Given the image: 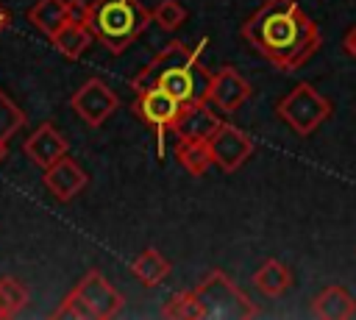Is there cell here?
<instances>
[{
	"instance_id": "cell-1",
	"label": "cell",
	"mask_w": 356,
	"mask_h": 320,
	"mask_svg": "<svg viewBox=\"0 0 356 320\" xmlns=\"http://www.w3.org/2000/svg\"><path fill=\"white\" fill-rule=\"evenodd\" d=\"M242 36L284 72L303 67L323 42L317 22L295 0H264L242 22Z\"/></svg>"
},
{
	"instance_id": "cell-2",
	"label": "cell",
	"mask_w": 356,
	"mask_h": 320,
	"mask_svg": "<svg viewBox=\"0 0 356 320\" xmlns=\"http://www.w3.org/2000/svg\"><path fill=\"white\" fill-rule=\"evenodd\" d=\"M153 19L139 0H95L89 11L92 36L111 53H122Z\"/></svg>"
},
{
	"instance_id": "cell-3",
	"label": "cell",
	"mask_w": 356,
	"mask_h": 320,
	"mask_svg": "<svg viewBox=\"0 0 356 320\" xmlns=\"http://www.w3.org/2000/svg\"><path fill=\"white\" fill-rule=\"evenodd\" d=\"M192 301H195V317H209V320H250V317L259 314L256 303L222 270H211L192 289Z\"/></svg>"
},
{
	"instance_id": "cell-4",
	"label": "cell",
	"mask_w": 356,
	"mask_h": 320,
	"mask_svg": "<svg viewBox=\"0 0 356 320\" xmlns=\"http://www.w3.org/2000/svg\"><path fill=\"white\" fill-rule=\"evenodd\" d=\"M275 111L298 136H309L331 117V103L312 83H298L289 95L278 100Z\"/></svg>"
},
{
	"instance_id": "cell-5",
	"label": "cell",
	"mask_w": 356,
	"mask_h": 320,
	"mask_svg": "<svg viewBox=\"0 0 356 320\" xmlns=\"http://www.w3.org/2000/svg\"><path fill=\"white\" fill-rule=\"evenodd\" d=\"M181 103L164 92L161 86H150V89H142L136 92V100H134V114L147 122V128L156 131V145H159V159H164V139H167V131H172L178 114H181Z\"/></svg>"
},
{
	"instance_id": "cell-6",
	"label": "cell",
	"mask_w": 356,
	"mask_h": 320,
	"mask_svg": "<svg viewBox=\"0 0 356 320\" xmlns=\"http://www.w3.org/2000/svg\"><path fill=\"white\" fill-rule=\"evenodd\" d=\"M89 309L92 320H108V317H117L125 306V298L117 287L108 284V278L100 273V270H89L72 289Z\"/></svg>"
},
{
	"instance_id": "cell-7",
	"label": "cell",
	"mask_w": 356,
	"mask_h": 320,
	"mask_svg": "<svg viewBox=\"0 0 356 320\" xmlns=\"http://www.w3.org/2000/svg\"><path fill=\"white\" fill-rule=\"evenodd\" d=\"M209 150H211V161L222 170V173H236L253 153V139L239 131L231 122H220V128L209 136Z\"/></svg>"
},
{
	"instance_id": "cell-8",
	"label": "cell",
	"mask_w": 356,
	"mask_h": 320,
	"mask_svg": "<svg viewBox=\"0 0 356 320\" xmlns=\"http://www.w3.org/2000/svg\"><path fill=\"white\" fill-rule=\"evenodd\" d=\"M248 97H250V83H248V78L236 67L225 64V67H220L217 72L209 75L206 103H211L217 111L234 114Z\"/></svg>"
},
{
	"instance_id": "cell-9",
	"label": "cell",
	"mask_w": 356,
	"mask_h": 320,
	"mask_svg": "<svg viewBox=\"0 0 356 320\" xmlns=\"http://www.w3.org/2000/svg\"><path fill=\"white\" fill-rule=\"evenodd\" d=\"M197 58H200V56H195V58H189V61H184V64H178V67H172V70H167V72L161 75V81H159V86H161L164 92H170L181 106L206 100V86H209V75H211V72L200 70V67H197Z\"/></svg>"
},
{
	"instance_id": "cell-10",
	"label": "cell",
	"mask_w": 356,
	"mask_h": 320,
	"mask_svg": "<svg viewBox=\"0 0 356 320\" xmlns=\"http://www.w3.org/2000/svg\"><path fill=\"white\" fill-rule=\"evenodd\" d=\"M70 106H72V111H75L86 125L97 128V125H103V122L117 111L120 100H117V95H114L100 78H89V81L72 95Z\"/></svg>"
},
{
	"instance_id": "cell-11",
	"label": "cell",
	"mask_w": 356,
	"mask_h": 320,
	"mask_svg": "<svg viewBox=\"0 0 356 320\" xmlns=\"http://www.w3.org/2000/svg\"><path fill=\"white\" fill-rule=\"evenodd\" d=\"M209 45V39H203L197 47H186V45H181V42H170L167 47H161L142 70H139V75L131 81V89L134 92H142V89H150V86H159V81H161V75L167 72V70H172V67H178V64H184V61H189V58H195V56H200L203 53V47Z\"/></svg>"
},
{
	"instance_id": "cell-12",
	"label": "cell",
	"mask_w": 356,
	"mask_h": 320,
	"mask_svg": "<svg viewBox=\"0 0 356 320\" xmlns=\"http://www.w3.org/2000/svg\"><path fill=\"white\" fill-rule=\"evenodd\" d=\"M42 181H44L47 192H50L56 200L67 203V200H72L75 195H81V192L86 189L89 175L83 173V167H81L75 159L61 156L58 161H53L50 167H44Z\"/></svg>"
},
{
	"instance_id": "cell-13",
	"label": "cell",
	"mask_w": 356,
	"mask_h": 320,
	"mask_svg": "<svg viewBox=\"0 0 356 320\" xmlns=\"http://www.w3.org/2000/svg\"><path fill=\"white\" fill-rule=\"evenodd\" d=\"M22 150H25V156H28L36 167L44 170V167H50L53 161H58L61 156H67L70 145H67V139L61 136V131H58L53 122H42V125L25 139Z\"/></svg>"
},
{
	"instance_id": "cell-14",
	"label": "cell",
	"mask_w": 356,
	"mask_h": 320,
	"mask_svg": "<svg viewBox=\"0 0 356 320\" xmlns=\"http://www.w3.org/2000/svg\"><path fill=\"white\" fill-rule=\"evenodd\" d=\"M220 117L206 106V100L200 103H189L181 109L172 131L178 139H200V142H209V136L220 128Z\"/></svg>"
},
{
	"instance_id": "cell-15",
	"label": "cell",
	"mask_w": 356,
	"mask_h": 320,
	"mask_svg": "<svg viewBox=\"0 0 356 320\" xmlns=\"http://www.w3.org/2000/svg\"><path fill=\"white\" fill-rule=\"evenodd\" d=\"M312 312L320 320H348L356 314V298L345 287L334 284V287H325L323 292L314 295Z\"/></svg>"
},
{
	"instance_id": "cell-16",
	"label": "cell",
	"mask_w": 356,
	"mask_h": 320,
	"mask_svg": "<svg viewBox=\"0 0 356 320\" xmlns=\"http://www.w3.org/2000/svg\"><path fill=\"white\" fill-rule=\"evenodd\" d=\"M92 31H89V25H81V22H64L53 36H50V42L56 45V50L64 56V58H70V61H75V58H81L83 56V50L92 45Z\"/></svg>"
},
{
	"instance_id": "cell-17",
	"label": "cell",
	"mask_w": 356,
	"mask_h": 320,
	"mask_svg": "<svg viewBox=\"0 0 356 320\" xmlns=\"http://www.w3.org/2000/svg\"><path fill=\"white\" fill-rule=\"evenodd\" d=\"M292 284V270L278 262V259H267L256 273H253V287L264 295V298H278L289 289Z\"/></svg>"
},
{
	"instance_id": "cell-18",
	"label": "cell",
	"mask_w": 356,
	"mask_h": 320,
	"mask_svg": "<svg viewBox=\"0 0 356 320\" xmlns=\"http://www.w3.org/2000/svg\"><path fill=\"white\" fill-rule=\"evenodd\" d=\"M131 273L136 275V281L142 287H159L167 275H170V262L156 250V248H145L134 262H131Z\"/></svg>"
},
{
	"instance_id": "cell-19",
	"label": "cell",
	"mask_w": 356,
	"mask_h": 320,
	"mask_svg": "<svg viewBox=\"0 0 356 320\" xmlns=\"http://www.w3.org/2000/svg\"><path fill=\"white\" fill-rule=\"evenodd\" d=\"M28 22L47 39L67 22V0H39L28 11Z\"/></svg>"
},
{
	"instance_id": "cell-20",
	"label": "cell",
	"mask_w": 356,
	"mask_h": 320,
	"mask_svg": "<svg viewBox=\"0 0 356 320\" xmlns=\"http://www.w3.org/2000/svg\"><path fill=\"white\" fill-rule=\"evenodd\" d=\"M175 156H178L181 167H184L189 175H203V173L214 164V161H211L209 142H200V139H178Z\"/></svg>"
},
{
	"instance_id": "cell-21",
	"label": "cell",
	"mask_w": 356,
	"mask_h": 320,
	"mask_svg": "<svg viewBox=\"0 0 356 320\" xmlns=\"http://www.w3.org/2000/svg\"><path fill=\"white\" fill-rule=\"evenodd\" d=\"M28 303V289L22 281L17 278H0V314L3 317H14L25 309Z\"/></svg>"
},
{
	"instance_id": "cell-22",
	"label": "cell",
	"mask_w": 356,
	"mask_h": 320,
	"mask_svg": "<svg viewBox=\"0 0 356 320\" xmlns=\"http://www.w3.org/2000/svg\"><path fill=\"white\" fill-rule=\"evenodd\" d=\"M25 125V114L22 109L0 89V142H8L19 128Z\"/></svg>"
},
{
	"instance_id": "cell-23",
	"label": "cell",
	"mask_w": 356,
	"mask_h": 320,
	"mask_svg": "<svg viewBox=\"0 0 356 320\" xmlns=\"http://www.w3.org/2000/svg\"><path fill=\"white\" fill-rule=\"evenodd\" d=\"M189 11L178 3V0H161L156 8H153V19L164 28V31H178L184 22H186Z\"/></svg>"
},
{
	"instance_id": "cell-24",
	"label": "cell",
	"mask_w": 356,
	"mask_h": 320,
	"mask_svg": "<svg viewBox=\"0 0 356 320\" xmlns=\"http://www.w3.org/2000/svg\"><path fill=\"white\" fill-rule=\"evenodd\" d=\"M164 317H195V301H192V289H184V292H175L170 295V301L164 303L161 309Z\"/></svg>"
},
{
	"instance_id": "cell-25",
	"label": "cell",
	"mask_w": 356,
	"mask_h": 320,
	"mask_svg": "<svg viewBox=\"0 0 356 320\" xmlns=\"http://www.w3.org/2000/svg\"><path fill=\"white\" fill-rule=\"evenodd\" d=\"M53 317H72V320H92V314H89V309H86V303L75 295V292H70L64 301H61V306L53 312Z\"/></svg>"
},
{
	"instance_id": "cell-26",
	"label": "cell",
	"mask_w": 356,
	"mask_h": 320,
	"mask_svg": "<svg viewBox=\"0 0 356 320\" xmlns=\"http://www.w3.org/2000/svg\"><path fill=\"white\" fill-rule=\"evenodd\" d=\"M89 11H92V3H86V0H67V19L70 22L89 25Z\"/></svg>"
},
{
	"instance_id": "cell-27",
	"label": "cell",
	"mask_w": 356,
	"mask_h": 320,
	"mask_svg": "<svg viewBox=\"0 0 356 320\" xmlns=\"http://www.w3.org/2000/svg\"><path fill=\"white\" fill-rule=\"evenodd\" d=\"M342 47H345V53H348V56H353V58H356V28H350V31L345 33Z\"/></svg>"
},
{
	"instance_id": "cell-28",
	"label": "cell",
	"mask_w": 356,
	"mask_h": 320,
	"mask_svg": "<svg viewBox=\"0 0 356 320\" xmlns=\"http://www.w3.org/2000/svg\"><path fill=\"white\" fill-rule=\"evenodd\" d=\"M8 25H11V11H8V8L0 3V33H3Z\"/></svg>"
},
{
	"instance_id": "cell-29",
	"label": "cell",
	"mask_w": 356,
	"mask_h": 320,
	"mask_svg": "<svg viewBox=\"0 0 356 320\" xmlns=\"http://www.w3.org/2000/svg\"><path fill=\"white\" fill-rule=\"evenodd\" d=\"M6 159V142H0V161Z\"/></svg>"
},
{
	"instance_id": "cell-30",
	"label": "cell",
	"mask_w": 356,
	"mask_h": 320,
	"mask_svg": "<svg viewBox=\"0 0 356 320\" xmlns=\"http://www.w3.org/2000/svg\"><path fill=\"white\" fill-rule=\"evenodd\" d=\"M0 320H3V314H0Z\"/></svg>"
}]
</instances>
